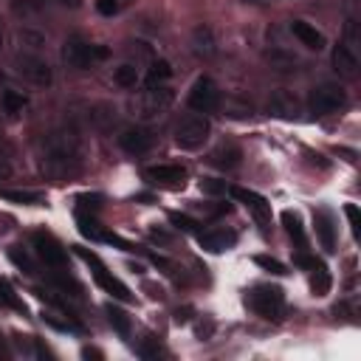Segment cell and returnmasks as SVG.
<instances>
[{
  "label": "cell",
  "mask_w": 361,
  "mask_h": 361,
  "mask_svg": "<svg viewBox=\"0 0 361 361\" xmlns=\"http://www.w3.org/2000/svg\"><path fill=\"white\" fill-rule=\"evenodd\" d=\"M79 161H82V147L74 133L65 130L48 133V138L43 141V169L48 175L54 178L74 175L79 169Z\"/></svg>",
  "instance_id": "cell-1"
},
{
  "label": "cell",
  "mask_w": 361,
  "mask_h": 361,
  "mask_svg": "<svg viewBox=\"0 0 361 361\" xmlns=\"http://www.w3.org/2000/svg\"><path fill=\"white\" fill-rule=\"evenodd\" d=\"M246 305L262 316V319H271V322H280L282 319V311H285V293L282 288L277 285H257L246 293Z\"/></svg>",
  "instance_id": "cell-2"
},
{
  "label": "cell",
  "mask_w": 361,
  "mask_h": 361,
  "mask_svg": "<svg viewBox=\"0 0 361 361\" xmlns=\"http://www.w3.org/2000/svg\"><path fill=\"white\" fill-rule=\"evenodd\" d=\"M209 133H212V125L203 113H192L187 118H180L178 127H175V144L180 149H198L206 144Z\"/></svg>",
  "instance_id": "cell-3"
},
{
  "label": "cell",
  "mask_w": 361,
  "mask_h": 361,
  "mask_svg": "<svg viewBox=\"0 0 361 361\" xmlns=\"http://www.w3.org/2000/svg\"><path fill=\"white\" fill-rule=\"evenodd\" d=\"M76 254L90 265V268H94V280H96V285L99 288H105L113 299H122V302H130V299H133V293H130V288L122 282V280H116L113 274H110V271L105 268V262L94 254V251H87V249H82V246H76Z\"/></svg>",
  "instance_id": "cell-4"
},
{
  "label": "cell",
  "mask_w": 361,
  "mask_h": 361,
  "mask_svg": "<svg viewBox=\"0 0 361 361\" xmlns=\"http://www.w3.org/2000/svg\"><path fill=\"white\" fill-rule=\"evenodd\" d=\"M347 105V94L342 85H333V82H322L311 90L308 96V110L313 116H327V113H336L339 107Z\"/></svg>",
  "instance_id": "cell-5"
},
{
  "label": "cell",
  "mask_w": 361,
  "mask_h": 361,
  "mask_svg": "<svg viewBox=\"0 0 361 361\" xmlns=\"http://www.w3.org/2000/svg\"><path fill=\"white\" fill-rule=\"evenodd\" d=\"M110 51L105 48V45H90V43H85V40H68L65 43V48H63V59L71 65V68H79V71H85V68H90L96 63V59H105Z\"/></svg>",
  "instance_id": "cell-6"
},
{
  "label": "cell",
  "mask_w": 361,
  "mask_h": 361,
  "mask_svg": "<svg viewBox=\"0 0 361 361\" xmlns=\"http://www.w3.org/2000/svg\"><path fill=\"white\" fill-rule=\"evenodd\" d=\"M187 105H189L195 113H203V116H206V113H215V110L220 107V90H218V85L209 79V76L195 79L189 96H187Z\"/></svg>",
  "instance_id": "cell-7"
},
{
  "label": "cell",
  "mask_w": 361,
  "mask_h": 361,
  "mask_svg": "<svg viewBox=\"0 0 361 361\" xmlns=\"http://www.w3.org/2000/svg\"><path fill=\"white\" fill-rule=\"evenodd\" d=\"M17 71L37 87H48L54 82V74H51V65L45 63L43 56L37 54H20L17 56Z\"/></svg>",
  "instance_id": "cell-8"
},
{
  "label": "cell",
  "mask_w": 361,
  "mask_h": 361,
  "mask_svg": "<svg viewBox=\"0 0 361 361\" xmlns=\"http://www.w3.org/2000/svg\"><path fill=\"white\" fill-rule=\"evenodd\" d=\"M172 102H175V94L169 87H149V90H144V96H141V105H138V113H141V118H158V116H164L169 107H172Z\"/></svg>",
  "instance_id": "cell-9"
},
{
  "label": "cell",
  "mask_w": 361,
  "mask_h": 361,
  "mask_svg": "<svg viewBox=\"0 0 361 361\" xmlns=\"http://www.w3.org/2000/svg\"><path fill=\"white\" fill-rule=\"evenodd\" d=\"M34 249H37V257H40L48 268H65V265H68L65 249L59 246L48 231H37V234H34Z\"/></svg>",
  "instance_id": "cell-10"
},
{
  "label": "cell",
  "mask_w": 361,
  "mask_h": 361,
  "mask_svg": "<svg viewBox=\"0 0 361 361\" xmlns=\"http://www.w3.org/2000/svg\"><path fill=\"white\" fill-rule=\"evenodd\" d=\"M229 192L249 209V212L254 215V220H257L262 229L271 226V203H268L262 195H257V192H251V189H243V187H231Z\"/></svg>",
  "instance_id": "cell-11"
},
{
  "label": "cell",
  "mask_w": 361,
  "mask_h": 361,
  "mask_svg": "<svg viewBox=\"0 0 361 361\" xmlns=\"http://www.w3.org/2000/svg\"><path fill=\"white\" fill-rule=\"evenodd\" d=\"M144 178L149 180V184H161V187H169V189H180V187L187 184V169L178 167V164H158V167H147Z\"/></svg>",
  "instance_id": "cell-12"
},
{
  "label": "cell",
  "mask_w": 361,
  "mask_h": 361,
  "mask_svg": "<svg viewBox=\"0 0 361 361\" xmlns=\"http://www.w3.org/2000/svg\"><path fill=\"white\" fill-rule=\"evenodd\" d=\"M153 141H156L153 130H149V127H141V125L127 127L122 136H118V144H122V149H125V153H130V156H144L147 149L153 147Z\"/></svg>",
  "instance_id": "cell-13"
},
{
  "label": "cell",
  "mask_w": 361,
  "mask_h": 361,
  "mask_svg": "<svg viewBox=\"0 0 361 361\" xmlns=\"http://www.w3.org/2000/svg\"><path fill=\"white\" fill-rule=\"evenodd\" d=\"M237 243V234L229 229H215V231H200L198 234V246L209 254H223Z\"/></svg>",
  "instance_id": "cell-14"
},
{
  "label": "cell",
  "mask_w": 361,
  "mask_h": 361,
  "mask_svg": "<svg viewBox=\"0 0 361 361\" xmlns=\"http://www.w3.org/2000/svg\"><path fill=\"white\" fill-rule=\"evenodd\" d=\"M313 226H316V237L319 243L327 254L336 251V229H333V218H330V212H324V209H316L313 212Z\"/></svg>",
  "instance_id": "cell-15"
},
{
  "label": "cell",
  "mask_w": 361,
  "mask_h": 361,
  "mask_svg": "<svg viewBox=\"0 0 361 361\" xmlns=\"http://www.w3.org/2000/svg\"><path fill=\"white\" fill-rule=\"evenodd\" d=\"M291 32H293V37H296L299 43H302L305 48H311V51H322V48L327 45L324 34L316 32V25H311V23H305V20H293V23H291Z\"/></svg>",
  "instance_id": "cell-16"
},
{
  "label": "cell",
  "mask_w": 361,
  "mask_h": 361,
  "mask_svg": "<svg viewBox=\"0 0 361 361\" xmlns=\"http://www.w3.org/2000/svg\"><path fill=\"white\" fill-rule=\"evenodd\" d=\"M268 110L274 116H280V118H296L299 102H296L293 94H288V90H274L271 99H268Z\"/></svg>",
  "instance_id": "cell-17"
},
{
  "label": "cell",
  "mask_w": 361,
  "mask_h": 361,
  "mask_svg": "<svg viewBox=\"0 0 361 361\" xmlns=\"http://www.w3.org/2000/svg\"><path fill=\"white\" fill-rule=\"evenodd\" d=\"M333 68H336L339 76H347V79H353L358 74V56L353 54L350 45L342 43V45L333 48Z\"/></svg>",
  "instance_id": "cell-18"
},
{
  "label": "cell",
  "mask_w": 361,
  "mask_h": 361,
  "mask_svg": "<svg viewBox=\"0 0 361 361\" xmlns=\"http://www.w3.org/2000/svg\"><path fill=\"white\" fill-rule=\"evenodd\" d=\"M240 158H243V153H240L237 144H220L209 161H212L218 169H226V172H229V169H237V167H240Z\"/></svg>",
  "instance_id": "cell-19"
},
{
  "label": "cell",
  "mask_w": 361,
  "mask_h": 361,
  "mask_svg": "<svg viewBox=\"0 0 361 361\" xmlns=\"http://www.w3.org/2000/svg\"><path fill=\"white\" fill-rule=\"evenodd\" d=\"M282 226H285V231H288V237L293 240V243L299 246V249H305V226H302V218H299L296 212H291V209H285L282 212Z\"/></svg>",
  "instance_id": "cell-20"
},
{
  "label": "cell",
  "mask_w": 361,
  "mask_h": 361,
  "mask_svg": "<svg viewBox=\"0 0 361 361\" xmlns=\"http://www.w3.org/2000/svg\"><path fill=\"white\" fill-rule=\"evenodd\" d=\"M330 288H333V280H330V271L319 262V265L313 268V277H311V291H313V296H327V293H330Z\"/></svg>",
  "instance_id": "cell-21"
},
{
  "label": "cell",
  "mask_w": 361,
  "mask_h": 361,
  "mask_svg": "<svg viewBox=\"0 0 361 361\" xmlns=\"http://www.w3.org/2000/svg\"><path fill=\"white\" fill-rule=\"evenodd\" d=\"M105 313H107V319H110V324H113V330L118 336H130V316L122 308H116L110 302V305H105Z\"/></svg>",
  "instance_id": "cell-22"
},
{
  "label": "cell",
  "mask_w": 361,
  "mask_h": 361,
  "mask_svg": "<svg viewBox=\"0 0 361 361\" xmlns=\"http://www.w3.org/2000/svg\"><path fill=\"white\" fill-rule=\"evenodd\" d=\"M169 76H172L169 63H167V59H156V63L149 65V74H147V87H156V85L167 82Z\"/></svg>",
  "instance_id": "cell-23"
},
{
  "label": "cell",
  "mask_w": 361,
  "mask_h": 361,
  "mask_svg": "<svg viewBox=\"0 0 361 361\" xmlns=\"http://www.w3.org/2000/svg\"><path fill=\"white\" fill-rule=\"evenodd\" d=\"M0 105H3V113L17 116V113H23V107L28 105V99L23 94H17V90H3V99H0Z\"/></svg>",
  "instance_id": "cell-24"
},
{
  "label": "cell",
  "mask_w": 361,
  "mask_h": 361,
  "mask_svg": "<svg viewBox=\"0 0 361 361\" xmlns=\"http://www.w3.org/2000/svg\"><path fill=\"white\" fill-rule=\"evenodd\" d=\"M79 231H82V237L96 240V243H102V237H105V231H102V226L96 223V218H87L85 212H79Z\"/></svg>",
  "instance_id": "cell-25"
},
{
  "label": "cell",
  "mask_w": 361,
  "mask_h": 361,
  "mask_svg": "<svg viewBox=\"0 0 361 361\" xmlns=\"http://www.w3.org/2000/svg\"><path fill=\"white\" fill-rule=\"evenodd\" d=\"M113 79H116L118 87H136V82H138V68L130 65V63H125V65H118V68H116Z\"/></svg>",
  "instance_id": "cell-26"
},
{
  "label": "cell",
  "mask_w": 361,
  "mask_h": 361,
  "mask_svg": "<svg viewBox=\"0 0 361 361\" xmlns=\"http://www.w3.org/2000/svg\"><path fill=\"white\" fill-rule=\"evenodd\" d=\"M9 257H12V262H14V265H17L20 271H23L25 277H34V274H37V268H34V260L28 257V254H25V251H23L20 246H14V249L9 251Z\"/></svg>",
  "instance_id": "cell-27"
},
{
  "label": "cell",
  "mask_w": 361,
  "mask_h": 361,
  "mask_svg": "<svg viewBox=\"0 0 361 361\" xmlns=\"http://www.w3.org/2000/svg\"><path fill=\"white\" fill-rule=\"evenodd\" d=\"M0 302L9 305V308H14V311H20V313H25V305L17 299V293H14V288L9 285L6 277H0Z\"/></svg>",
  "instance_id": "cell-28"
},
{
  "label": "cell",
  "mask_w": 361,
  "mask_h": 361,
  "mask_svg": "<svg viewBox=\"0 0 361 361\" xmlns=\"http://www.w3.org/2000/svg\"><path fill=\"white\" fill-rule=\"evenodd\" d=\"M6 200H14V203H28V206H34L43 200V192H28V189H6V192H0Z\"/></svg>",
  "instance_id": "cell-29"
},
{
  "label": "cell",
  "mask_w": 361,
  "mask_h": 361,
  "mask_svg": "<svg viewBox=\"0 0 361 361\" xmlns=\"http://www.w3.org/2000/svg\"><path fill=\"white\" fill-rule=\"evenodd\" d=\"M195 51L203 56L215 54V43H212V32H209V28H198L195 32Z\"/></svg>",
  "instance_id": "cell-30"
},
{
  "label": "cell",
  "mask_w": 361,
  "mask_h": 361,
  "mask_svg": "<svg viewBox=\"0 0 361 361\" xmlns=\"http://www.w3.org/2000/svg\"><path fill=\"white\" fill-rule=\"evenodd\" d=\"M254 262H257L262 271H268V274H274V277H282V274H288V268H285L280 260L268 257V254H257V257H254Z\"/></svg>",
  "instance_id": "cell-31"
},
{
  "label": "cell",
  "mask_w": 361,
  "mask_h": 361,
  "mask_svg": "<svg viewBox=\"0 0 361 361\" xmlns=\"http://www.w3.org/2000/svg\"><path fill=\"white\" fill-rule=\"evenodd\" d=\"M169 223L180 231H198V226H200L198 220H192L189 215H180V212H169Z\"/></svg>",
  "instance_id": "cell-32"
},
{
  "label": "cell",
  "mask_w": 361,
  "mask_h": 361,
  "mask_svg": "<svg viewBox=\"0 0 361 361\" xmlns=\"http://www.w3.org/2000/svg\"><path fill=\"white\" fill-rule=\"evenodd\" d=\"M125 6H127V0H96V9H99V14H105V17L118 14Z\"/></svg>",
  "instance_id": "cell-33"
},
{
  "label": "cell",
  "mask_w": 361,
  "mask_h": 361,
  "mask_svg": "<svg viewBox=\"0 0 361 361\" xmlns=\"http://www.w3.org/2000/svg\"><path fill=\"white\" fill-rule=\"evenodd\" d=\"M200 189L206 195H223L229 187H226V180H218V178H203L200 180Z\"/></svg>",
  "instance_id": "cell-34"
},
{
  "label": "cell",
  "mask_w": 361,
  "mask_h": 361,
  "mask_svg": "<svg viewBox=\"0 0 361 361\" xmlns=\"http://www.w3.org/2000/svg\"><path fill=\"white\" fill-rule=\"evenodd\" d=\"M344 215H347V220H350L353 237L358 240V237H361V218H358V206H355V203H347V206H344Z\"/></svg>",
  "instance_id": "cell-35"
},
{
  "label": "cell",
  "mask_w": 361,
  "mask_h": 361,
  "mask_svg": "<svg viewBox=\"0 0 361 361\" xmlns=\"http://www.w3.org/2000/svg\"><path fill=\"white\" fill-rule=\"evenodd\" d=\"M76 203H79V212H87V209H90V212H99V209H102V198L99 195H79Z\"/></svg>",
  "instance_id": "cell-36"
},
{
  "label": "cell",
  "mask_w": 361,
  "mask_h": 361,
  "mask_svg": "<svg viewBox=\"0 0 361 361\" xmlns=\"http://www.w3.org/2000/svg\"><path fill=\"white\" fill-rule=\"evenodd\" d=\"M293 262H296L299 268H311V271L319 265V260H316V257H308V254H296V257H293Z\"/></svg>",
  "instance_id": "cell-37"
},
{
  "label": "cell",
  "mask_w": 361,
  "mask_h": 361,
  "mask_svg": "<svg viewBox=\"0 0 361 361\" xmlns=\"http://www.w3.org/2000/svg\"><path fill=\"white\" fill-rule=\"evenodd\" d=\"M12 175V164L3 158V156H0V180H6Z\"/></svg>",
  "instance_id": "cell-38"
},
{
  "label": "cell",
  "mask_w": 361,
  "mask_h": 361,
  "mask_svg": "<svg viewBox=\"0 0 361 361\" xmlns=\"http://www.w3.org/2000/svg\"><path fill=\"white\" fill-rule=\"evenodd\" d=\"M187 319H189V308H184V311H178V313H175V322H178V324H180V322H187Z\"/></svg>",
  "instance_id": "cell-39"
},
{
  "label": "cell",
  "mask_w": 361,
  "mask_h": 361,
  "mask_svg": "<svg viewBox=\"0 0 361 361\" xmlns=\"http://www.w3.org/2000/svg\"><path fill=\"white\" fill-rule=\"evenodd\" d=\"M82 355H85V358H102V353H99V350H90V347H85V350H82Z\"/></svg>",
  "instance_id": "cell-40"
},
{
  "label": "cell",
  "mask_w": 361,
  "mask_h": 361,
  "mask_svg": "<svg viewBox=\"0 0 361 361\" xmlns=\"http://www.w3.org/2000/svg\"><path fill=\"white\" fill-rule=\"evenodd\" d=\"M59 3H65V6H74V9H76V6H79V0H59Z\"/></svg>",
  "instance_id": "cell-41"
},
{
  "label": "cell",
  "mask_w": 361,
  "mask_h": 361,
  "mask_svg": "<svg viewBox=\"0 0 361 361\" xmlns=\"http://www.w3.org/2000/svg\"><path fill=\"white\" fill-rule=\"evenodd\" d=\"M0 48H3V20H0Z\"/></svg>",
  "instance_id": "cell-42"
},
{
  "label": "cell",
  "mask_w": 361,
  "mask_h": 361,
  "mask_svg": "<svg viewBox=\"0 0 361 361\" xmlns=\"http://www.w3.org/2000/svg\"><path fill=\"white\" fill-rule=\"evenodd\" d=\"M0 355H6V347H3V336H0Z\"/></svg>",
  "instance_id": "cell-43"
},
{
  "label": "cell",
  "mask_w": 361,
  "mask_h": 361,
  "mask_svg": "<svg viewBox=\"0 0 361 361\" xmlns=\"http://www.w3.org/2000/svg\"><path fill=\"white\" fill-rule=\"evenodd\" d=\"M243 3H265V0H243Z\"/></svg>",
  "instance_id": "cell-44"
}]
</instances>
